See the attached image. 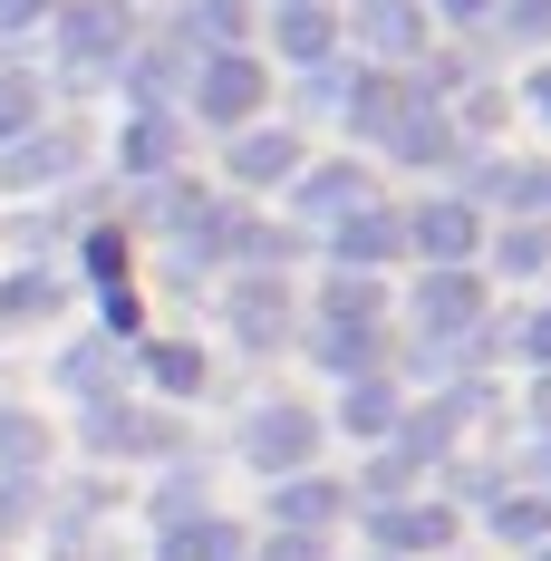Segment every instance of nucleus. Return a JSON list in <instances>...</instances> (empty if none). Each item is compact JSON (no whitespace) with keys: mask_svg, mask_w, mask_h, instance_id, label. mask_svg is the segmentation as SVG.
<instances>
[{"mask_svg":"<svg viewBox=\"0 0 551 561\" xmlns=\"http://www.w3.org/2000/svg\"><path fill=\"white\" fill-rule=\"evenodd\" d=\"M232 174H242V184H280V174H300V136H280V126L232 136Z\"/></svg>","mask_w":551,"mask_h":561,"instance_id":"obj_16","label":"nucleus"},{"mask_svg":"<svg viewBox=\"0 0 551 561\" xmlns=\"http://www.w3.org/2000/svg\"><path fill=\"white\" fill-rule=\"evenodd\" d=\"M58 300H68V280H58V272H39V262L10 272V280H0V330H39Z\"/></svg>","mask_w":551,"mask_h":561,"instance_id":"obj_12","label":"nucleus"},{"mask_svg":"<svg viewBox=\"0 0 551 561\" xmlns=\"http://www.w3.org/2000/svg\"><path fill=\"white\" fill-rule=\"evenodd\" d=\"M330 242H338V272H368V262H387V252L406 242V224H397L387 204H358L348 224H330Z\"/></svg>","mask_w":551,"mask_h":561,"instance_id":"obj_7","label":"nucleus"},{"mask_svg":"<svg viewBox=\"0 0 551 561\" xmlns=\"http://www.w3.org/2000/svg\"><path fill=\"white\" fill-rule=\"evenodd\" d=\"M523 348H532V358H551V310H532V320H523Z\"/></svg>","mask_w":551,"mask_h":561,"instance_id":"obj_34","label":"nucleus"},{"mask_svg":"<svg viewBox=\"0 0 551 561\" xmlns=\"http://www.w3.org/2000/svg\"><path fill=\"white\" fill-rule=\"evenodd\" d=\"M146 378H156L165 397H194V388H204V348H184V339H156V348H146Z\"/></svg>","mask_w":551,"mask_h":561,"instance_id":"obj_24","label":"nucleus"},{"mask_svg":"<svg viewBox=\"0 0 551 561\" xmlns=\"http://www.w3.org/2000/svg\"><path fill=\"white\" fill-rule=\"evenodd\" d=\"M280 320H290V290H280L272 272H252L242 290H232V330H242V348H272Z\"/></svg>","mask_w":551,"mask_h":561,"instance_id":"obj_10","label":"nucleus"},{"mask_svg":"<svg viewBox=\"0 0 551 561\" xmlns=\"http://www.w3.org/2000/svg\"><path fill=\"white\" fill-rule=\"evenodd\" d=\"M474 310H484L474 272H426V280H416V330H464Z\"/></svg>","mask_w":551,"mask_h":561,"instance_id":"obj_9","label":"nucleus"},{"mask_svg":"<svg viewBox=\"0 0 551 561\" xmlns=\"http://www.w3.org/2000/svg\"><path fill=\"white\" fill-rule=\"evenodd\" d=\"M542 561H551V552H542Z\"/></svg>","mask_w":551,"mask_h":561,"instance_id":"obj_39","label":"nucleus"},{"mask_svg":"<svg viewBox=\"0 0 551 561\" xmlns=\"http://www.w3.org/2000/svg\"><path fill=\"white\" fill-rule=\"evenodd\" d=\"M174 146H184V126H174L165 107H136V126H126V174H174Z\"/></svg>","mask_w":551,"mask_h":561,"instance_id":"obj_15","label":"nucleus"},{"mask_svg":"<svg viewBox=\"0 0 551 561\" xmlns=\"http://www.w3.org/2000/svg\"><path fill=\"white\" fill-rule=\"evenodd\" d=\"M242 455H252V465H272V474H290V465H310V455H320V416H300V407H252Z\"/></svg>","mask_w":551,"mask_h":561,"instance_id":"obj_5","label":"nucleus"},{"mask_svg":"<svg viewBox=\"0 0 551 561\" xmlns=\"http://www.w3.org/2000/svg\"><path fill=\"white\" fill-rule=\"evenodd\" d=\"M320 320L368 330V320H378V280H368V272H330V280H320Z\"/></svg>","mask_w":551,"mask_h":561,"instance_id":"obj_22","label":"nucleus"},{"mask_svg":"<svg viewBox=\"0 0 551 561\" xmlns=\"http://www.w3.org/2000/svg\"><path fill=\"white\" fill-rule=\"evenodd\" d=\"M542 252H551V242H542V232H532V224H523V232H513V242H503V272H542Z\"/></svg>","mask_w":551,"mask_h":561,"instance_id":"obj_31","label":"nucleus"},{"mask_svg":"<svg viewBox=\"0 0 551 561\" xmlns=\"http://www.w3.org/2000/svg\"><path fill=\"white\" fill-rule=\"evenodd\" d=\"M58 388L68 397H116V348L107 339H78V348L58 358Z\"/></svg>","mask_w":551,"mask_h":561,"instance_id":"obj_20","label":"nucleus"},{"mask_svg":"<svg viewBox=\"0 0 551 561\" xmlns=\"http://www.w3.org/2000/svg\"><path fill=\"white\" fill-rule=\"evenodd\" d=\"M49 10H58V0H0V39H10V30H39Z\"/></svg>","mask_w":551,"mask_h":561,"instance_id":"obj_32","label":"nucleus"},{"mask_svg":"<svg viewBox=\"0 0 551 561\" xmlns=\"http://www.w3.org/2000/svg\"><path fill=\"white\" fill-rule=\"evenodd\" d=\"M88 446L97 455H165L174 426L156 407H126V397H88Z\"/></svg>","mask_w":551,"mask_h":561,"instance_id":"obj_4","label":"nucleus"},{"mask_svg":"<svg viewBox=\"0 0 551 561\" xmlns=\"http://www.w3.org/2000/svg\"><path fill=\"white\" fill-rule=\"evenodd\" d=\"M30 126H49V88L30 68H0V146H20Z\"/></svg>","mask_w":551,"mask_h":561,"instance_id":"obj_17","label":"nucleus"},{"mask_svg":"<svg viewBox=\"0 0 551 561\" xmlns=\"http://www.w3.org/2000/svg\"><path fill=\"white\" fill-rule=\"evenodd\" d=\"M165 561H242V533L194 513V523H165Z\"/></svg>","mask_w":551,"mask_h":561,"instance_id":"obj_18","label":"nucleus"},{"mask_svg":"<svg viewBox=\"0 0 551 561\" xmlns=\"http://www.w3.org/2000/svg\"><path fill=\"white\" fill-rule=\"evenodd\" d=\"M272 39L290 58H300V68H320V58H330V39H338V20H330V0H280V20H272Z\"/></svg>","mask_w":551,"mask_h":561,"instance_id":"obj_11","label":"nucleus"},{"mask_svg":"<svg viewBox=\"0 0 551 561\" xmlns=\"http://www.w3.org/2000/svg\"><path fill=\"white\" fill-rule=\"evenodd\" d=\"M406 242H416V252H436L445 272H455V262L474 252V204H426V214L406 224Z\"/></svg>","mask_w":551,"mask_h":561,"instance_id":"obj_14","label":"nucleus"},{"mask_svg":"<svg viewBox=\"0 0 551 561\" xmlns=\"http://www.w3.org/2000/svg\"><path fill=\"white\" fill-rule=\"evenodd\" d=\"M513 30L523 39H551V0H513Z\"/></svg>","mask_w":551,"mask_h":561,"instance_id":"obj_33","label":"nucleus"},{"mask_svg":"<svg viewBox=\"0 0 551 561\" xmlns=\"http://www.w3.org/2000/svg\"><path fill=\"white\" fill-rule=\"evenodd\" d=\"M387 416H397V397H387L378 378H358V388H348V426H358V436H387Z\"/></svg>","mask_w":551,"mask_h":561,"instance_id":"obj_29","label":"nucleus"},{"mask_svg":"<svg viewBox=\"0 0 551 561\" xmlns=\"http://www.w3.org/2000/svg\"><path fill=\"white\" fill-rule=\"evenodd\" d=\"M445 533H455V513H436V504H397V513H378V542H387V552H436Z\"/></svg>","mask_w":551,"mask_h":561,"instance_id":"obj_19","label":"nucleus"},{"mask_svg":"<svg viewBox=\"0 0 551 561\" xmlns=\"http://www.w3.org/2000/svg\"><path fill=\"white\" fill-rule=\"evenodd\" d=\"M330 513H338V484H300V474L280 484V523H290V533H310V523H330Z\"/></svg>","mask_w":551,"mask_h":561,"instance_id":"obj_26","label":"nucleus"},{"mask_svg":"<svg viewBox=\"0 0 551 561\" xmlns=\"http://www.w3.org/2000/svg\"><path fill=\"white\" fill-rule=\"evenodd\" d=\"M262 561H320V552H310V542L290 533V542H272V552H262Z\"/></svg>","mask_w":551,"mask_h":561,"instance_id":"obj_36","label":"nucleus"},{"mask_svg":"<svg viewBox=\"0 0 551 561\" xmlns=\"http://www.w3.org/2000/svg\"><path fill=\"white\" fill-rule=\"evenodd\" d=\"M49 20H58V49H68L78 78H97V68L126 58V0H58Z\"/></svg>","mask_w":551,"mask_h":561,"instance_id":"obj_2","label":"nucleus"},{"mask_svg":"<svg viewBox=\"0 0 551 561\" xmlns=\"http://www.w3.org/2000/svg\"><path fill=\"white\" fill-rule=\"evenodd\" d=\"M310 348H320V368H338V378H368V358H378V339L348 330V320H320V330H310Z\"/></svg>","mask_w":551,"mask_h":561,"instance_id":"obj_23","label":"nucleus"},{"mask_svg":"<svg viewBox=\"0 0 551 561\" xmlns=\"http://www.w3.org/2000/svg\"><path fill=\"white\" fill-rule=\"evenodd\" d=\"M358 204H378V174L368 165H310L300 174V224H348Z\"/></svg>","mask_w":551,"mask_h":561,"instance_id":"obj_6","label":"nucleus"},{"mask_svg":"<svg viewBox=\"0 0 551 561\" xmlns=\"http://www.w3.org/2000/svg\"><path fill=\"white\" fill-rule=\"evenodd\" d=\"M348 88H358V78H348L338 58H320V68H310V107H348Z\"/></svg>","mask_w":551,"mask_h":561,"instance_id":"obj_30","label":"nucleus"},{"mask_svg":"<svg viewBox=\"0 0 551 561\" xmlns=\"http://www.w3.org/2000/svg\"><path fill=\"white\" fill-rule=\"evenodd\" d=\"M532 116H551V68H542V78H532Z\"/></svg>","mask_w":551,"mask_h":561,"instance_id":"obj_37","label":"nucleus"},{"mask_svg":"<svg viewBox=\"0 0 551 561\" xmlns=\"http://www.w3.org/2000/svg\"><path fill=\"white\" fill-rule=\"evenodd\" d=\"M58 174H78V136L68 126H30L20 146H0V194H39Z\"/></svg>","mask_w":551,"mask_h":561,"instance_id":"obj_3","label":"nucleus"},{"mask_svg":"<svg viewBox=\"0 0 551 561\" xmlns=\"http://www.w3.org/2000/svg\"><path fill=\"white\" fill-rule=\"evenodd\" d=\"M445 20H494V0H436Z\"/></svg>","mask_w":551,"mask_h":561,"instance_id":"obj_35","label":"nucleus"},{"mask_svg":"<svg viewBox=\"0 0 551 561\" xmlns=\"http://www.w3.org/2000/svg\"><path fill=\"white\" fill-rule=\"evenodd\" d=\"M358 39L378 58H416L426 49V10L416 0H358Z\"/></svg>","mask_w":551,"mask_h":561,"instance_id":"obj_8","label":"nucleus"},{"mask_svg":"<svg viewBox=\"0 0 551 561\" xmlns=\"http://www.w3.org/2000/svg\"><path fill=\"white\" fill-rule=\"evenodd\" d=\"M406 116H416V88L406 78H358L348 88V126H368V136H397Z\"/></svg>","mask_w":551,"mask_h":561,"instance_id":"obj_13","label":"nucleus"},{"mask_svg":"<svg viewBox=\"0 0 551 561\" xmlns=\"http://www.w3.org/2000/svg\"><path fill=\"white\" fill-rule=\"evenodd\" d=\"M387 146H397V156H406V165H445V156H455V136H445V116H406V126H397V136H387Z\"/></svg>","mask_w":551,"mask_h":561,"instance_id":"obj_25","label":"nucleus"},{"mask_svg":"<svg viewBox=\"0 0 551 561\" xmlns=\"http://www.w3.org/2000/svg\"><path fill=\"white\" fill-rule=\"evenodd\" d=\"M39 465H49V426L20 416V407H0V474H39Z\"/></svg>","mask_w":551,"mask_h":561,"instance_id":"obj_21","label":"nucleus"},{"mask_svg":"<svg viewBox=\"0 0 551 561\" xmlns=\"http://www.w3.org/2000/svg\"><path fill=\"white\" fill-rule=\"evenodd\" d=\"M494 194L513 204V214H551V165H503Z\"/></svg>","mask_w":551,"mask_h":561,"instance_id":"obj_27","label":"nucleus"},{"mask_svg":"<svg viewBox=\"0 0 551 561\" xmlns=\"http://www.w3.org/2000/svg\"><path fill=\"white\" fill-rule=\"evenodd\" d=\"M532 416H542V426H551V378H542V397H532Z\"/></svg>","mask_w":551,"mask_h":561,"instance_id":"obj_38","label":"nucleus"},{"mask_svg":"<svg viewBox=\"0 0 551 561\" xmlns=\"http://www.w3.org/2000/svg\"><path fill=\"white\" fill-rule=\"evenodd\" d=\"M39 523V474H0V533H30Z\"/></svg>","mask_w":551,"mask_h":561,"instance_id":"obj_28","label":"nucleus"},{"mask_svg":"<svg viewBox=\"0 0 551 561\" xmlns=\"http://www.w3.org/2000/svg\"><path fill=\"white\" fill-rule=\"evenodd\" d=\"M262 98H272V78H262V58H242V49H204V68H194V116L204 126H252L262 116Z\"/></svg>","mask_w":551,"mask_h":561,"instance_id":"obj_1","label":"nucleus"}]
</instances>
